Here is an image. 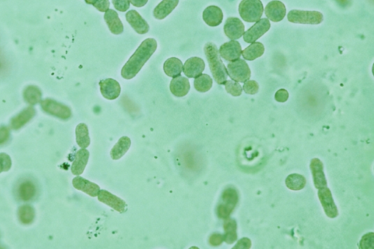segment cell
I'll list each match as a JSON object with an SVG mask.
<instances>
[{
	"label": "cell",
	"mask_w": 374,
	"mask_h": 249,
	"mask_svg": "<svg viewBox=\"0 0 374 249\" xmlns=\"http://www.w3.org/2000/svg\"><path fill=\"white\" fill-rule=\"evenodd\" d=\"M36 114L35 109L33 107H28L12 119L10 126L12 129H19L30 122Z\"/></svg>",
	"instance_id": "7402d4cb"
},
{
	"label": "cell",
	"mask_w": 374,
	"mask_h": 249,
	"mask_svg": "<svg viewBox=\"0 0 374 249\" xmlns=\"http://www.w3.org/2000/svg\"><path fill=\"white\" fill-rule=\"evenodd\" d=\"M205 62L201 58L191 57L183 65V72L188 78H195L205 70Z\"/></svg>",
	"instance_id": "2e32d148"
},
{
	"label": "cell",
	"mask_w": 374,
	"mask_h": 249,
	"mask_svg": "<svg viewBox=\"0 0 374 249\" xmlns=\"http://www.w3.org/2000/svg\"><path fill=\"white\" fill-rule=\"evenodd\" d=\"M225 235L224 241L228 244H233L238 240L237 222L235 219L228 218L224 223Z\"/></svg>",
	"instance_id": "d4e9b609"
},
{
	"label": "cell",
	"mask_w": 374,
	"mask_h": 249,
	"mask_svg": "<svg viewBox=\"0 0 374 249\" xmlns=\"http://www.w3.org/2000/svg\"><path fill=\"white\" fill-rule=\"evenodd\" d=\"M36 194L35 185L30 181H24L18 188V196L22 201H29Z\"/></svg>",
	"instance_id": "f1b7e54d"
},
{
	"label": "cell",
	"mask_w": 374,
	"mask_h": 249,
	"mask_svg": "<svg viewBox=\"0 0 374 249\" xmlns=\"http://www.w3.org/2000/svg\"><path fill=\"white\" fill-rule=\"evenodd\" d=\"M270 28V23L267 18H262L256 22L249 30L244 34V40L246 43H255L258 39L264 35Z\"/></svg>",
	"instance_id": "ba28073f"
},
{
	"label": "cell",
	"mask_w": 374,
	"mask_h": 249,
	"mask_svg": "<svg viewBox=\"0 0 374 249\" xmlns=\"http://www.w3.org/2000/svg\"><path fill=\"white\" fill-rule=\"evenodd\" d=\"M224 238L223 236L218 233H214L212 236L210 237L209 243L213 247H218L223 243Z\"/></svg>",
	"instance_id": "7bdbcfd3"
},
{
	"label": "cell",
	"mask_w": 374,
	"mask_h": 249,
	"mask_svg": "<svg viewBox=\"0 0 374 249\" xmlns=\"http://www.w3.org/2000/svg\"><path fill=\"white\" fill-rule=\"evenodd\" d=\"M40 106L44 112L62 120L71 118L72 111L70 108L52 99H45L40 101Z\"/></svg>",
	"instance_id": "8992f818"
},
{
	"label": "cell",
	"mask_w": 374,
	"mask_h": 249,
	"mask_svg": "<svg viewBox=\"0 0 374 249\" xmlns=\"http://www.w3.org/2000/svg\"><path fill=\"white\" fill-rule=\"evenodd\" d=\"M18 217L20 222L23 225H30L35 218V212L33 207L29 205H24L20 207L18 211Z\"/></svg>",
	"instance_id": "d6a6232c"
},
{
	"label": "cell",
	"mask_w": 374,
	"mask_h": 249,
	"mask_svg": "<svg viewBox=\"0 0 374 249\" xmlns=\"http://www.w3.org/2000/svg\"><path fill=\"white\" fill-rule=\"evenodd\" d=\"M112 1L116 10L121 12H126L130 7L129 0H112Z\"/></svg>",
	"instance_id": "f35d334b"
},
{
	"label": "cell",
	"mask_w": 374,
	"mask_h": 249,
	"mask_svg": "<svg viewBox=\"0 0 374 249\" xmlns=\"http://www.w3.org/2000/svg\"><path fill=\"white\" fill-rule=\"evenodd\" d=\"M12 167V161L7 153H0V173L7 172Z\"/></svg>",
	"instance_id": "d590c367"
},
{
	"label": "cell",
	"mask_w": 374,
	"mask_h": 249,
	"mask_svg": "<svg viewBox=\"0 0 374 249\" xmlns=\"http://www.w3.org/2000/svg\"><path fill=\"white\" fill-rule=\"evenodd\" d=\"M225 89L232 96L239 97L242 95L243 88L240 84L234 81H227L225 84Z\"/></svg>",
	"instance_id": "e575fe53"
},
{
	"label": "cell",
	"mask_w": 374,
	"mask_h": 249,
	"mask_svg": "<svg viewBox=\"0 0 374 249\" xmlns=\"http://www.w3.org/2000/svg\"><path fill=\"white\" fill-rule=\"evenodd\" d=\"M374 235L373 233H367L361 239L360 242V249H374Z\"/></svg>",
	"instance_id": "8d00e7d4"
},
{
	"label": "cell",
	"mask_w": 374,
	"mask_h": 249,
	"mask_svg": "<svg viewBox=\"0 0 374 249\" xmlns=\"http://www.w3.org/2000/svg\"><path fill=\"white\" fill-rule=\"evenodd\" d=\"M23 99L28 104L34 106L41 101L42 92L38 87L35 86H29L25 89L23 92Z\"/></svg>",
	"instance_id": "1f68e13d"
},
{
	"label": "cell",
	"mask_w": 374,
	"mask_h": 249,
	"mask_svg": "<svg viewBox=\"0 0 374 249\" xmlns=\"http://www.w3.org/2000/svg\"><path fill=\"white\" fill-rule=\"evenodd\" d=\"M288 21L294 23L317 25L324 20L322 12L318 11L292 10L287 15Z\"/></svg>",
	"instance_id": "5b68a950"
},
{
	"label": "cell",
	"mask_w": 374,
	"mask_h": 249,
	"mask_svg": "<svg viewBox=\"0 0 374 249\" xmlns=\"http://www.w3.org/2000/svg\"><path fill=\"white\" fill-rule=\"evenodd\" d=\"M251 247V242L248 238H244L241 239L236 245L233 247V249H249Z\"/></svg>",
	"instance_id": "60d3db41"
},
{
	"label": "cell",
	"mask_w": 374,
	"mask_h": 249,
	"mask_svg": "<svg viewBox=\"0 0 374 249\" xmlns=\"http://www.w3.org/2000/svg\"><path fill=\"white\" fill-rule=\"evenodd\" d=\"M84 1H85L87 3V4H92V5H94V4H96V3L98 2L99 0H84Z\"/></svg>",
	"instance_id": "bcb514c9"
},
{
	"label": "cell",
	"mask_w": 374,
	"mask_h": 249,
	"mask_svg": "<svg viewBox=\"0 0 374 249\" xmlns=\"http://www.w3.org/2000/svg\"><path fill=\"white\" fill-rule=\"evenodd\" d=\"M93 6L100 12H106L110 7V1L109 0H99Z\"/></svg>",
	"instance_id": "b9f144b4"
},
{
	"label": "cell",
	"mask_w": 374,
	"mask_h": 249,
	"mask_svg": "<svg viewBox=\"0 0 374 249\" xmlns=\"http://www.w3.org/2000/svg\"><path fill=\"white\" fill-rule=\"evenodd\" d=\"M288 189L292 191H300L306 186V180L303 175L299 174H290L285 180Z\"/></svg>",
	"instance_id": "4dcf8cb0"
},
{
	"label": "cell",
	"mask_w": 374,
	"mask_h": 249,
	"mask_svg": "<svg viewBox=\"0 0 374 249\" xmlns=\"http://www.w3.org/2000/svg\"><path fill=\"white\" fill-rule=\"evenodd\" d=\"M212 86V78L207 74L200 75V76L195 78V81H194V87H195V89L199 92H202V93L209 92Z\"/></svg>",
	"instance_id": "836d02e7"
},
{
	"label": "cell",
	"mask_w": 374,
	"mask_h": 249,
	"mask_svg": "<svg viewBox=\"0 0 374 249\" xmlns=\"http://www.w3.org/2000/svg\"><path fill=\"white\" fill-rule=\"evenodd\" d=\"M89 158V152L86 148L79 150L76 153L75 159L71 166V172L73 175H80L84 173Z\"/></svg>",
	"instance_id": "44dd1931"
},
{
	"label": "cell",
	"mask_w": 374,
	"mask_h": 249,
	"mask_svg": "<svg viewBox=\"0 0 374 249\" xmlns=\"http://www.w3.org/2000/svg\"><path fill=\"white\" fill-rule=\"evenodd\" d=\"M10 137V130L5 126L0 127V145L5 143Z\"/></svg>",
	"instance_id": "ee69618b"
},
{
	"label": "cell",
	"mask_w": 374,
	"mask_h": 249,
	"mask_svg": "<svg viewBox=\"0 0 374 249\" xmlns=\"http://www.w3.org/2000/svg\"><path fill=\"white\" fill-rule=\"evenodd\" d=\"M227 70L230 78L236 82H246L251 77L249 67L243 59H239L228 64Z\"/></svg>",
	"instance_id": "52a82bcc"
},
{
	"label": "cell",
	"mask_w": 374,
	"mask_h": 249,
	"mask_svg": "<svg viewBox=\"0 0 374 249\" xmlns=\"http://www.w3.org/2000/svg\"><path fill=\"white\" fill-rule=\"evenodd\" d=\"M239 201L238 191L234 187L227 188L222 193L220 203L217 206V216L222 219H226L231 217Z\"/></svg>",
	"instance_id": "3957f363"
},
{
	"label": "cell",
	"mask_w": 374,
	"mask_h": 249,
	"mask_svg": "<svg viewBox=\"0 0 374 249\" xmlns=\"http://www.w3.org/2000/svg\"><path fill=\"white\" fill-rule=\"evenodd\" d=\"M264 52L263 44L257 42V43H251L249 46L246 48L242 51V55L246 60L253 61L262 56L264 54Z\"/></svg>",
	"instance_id": "83f0119b"
},
{
	"label": "cell",
	"mask_w": 374,
	"mask_h": 249,
	"mask_svg": "<svg viewBox=\"0 0 374 249\" xmlns=\"http://www.w3.org/2000/svg\"><path fill=\"white\" fill-rule=\"evenodd\" d=\"M104 19L109 26V29L114 34H121L124 32L123 23L117 11L109 9L106 11Z\"/></svg>",
	"instance_id": "603a6c76"
},
{
	"label": "cell",
	"mask_w": 374,
	"mask_h": 249,
	"mask_svg": "<svg viewBox=\"0 0 374 249\" xmlns=\"http://www.w3.org/2000/svg\"><path fill=\"white\" fill-rule=\"evenodd\" d=\"M99 85L102 95L107 100H116L121 94V86L118 81L112 78L103 80L100 81Z\"/></svg>",
	"instance_id": "5bb4252c"
},
{
	"label": "cell",
	"mask_w": 374,
	"mask_h": 249,
	"mask_svg": "<svg viewBox=\"0 0 374 249\" xmlns=\"http://www.w3.org/2000/svg\"><path fill=\"white\" fill-rule=\"evenodd\" d=\"M204 52L216 82L220 85H225L228 79V70L221 59L217 45L212 43H206L204 47Z\"/></svg>",
	"instance_id": "7a4b0ae2"
},
{
	"label": "cell",
	"mask_w": 374,
	"mask_h": 249,
	"mask_svg": "<svg viewBox=\"0 0 374 249\" xmlns=\"http://www.w3.org/2000/svg\"><path fill=\"white\" fill-rule=\"evenodd\" d=\"M163 69L167 76L175 78L181 76L183 71V63L178 58H170L165 61Z\"/></svg>",
	"instance_id": "484cf974"
},
{
	"label": "cell",
	"mask_w": 374,
	"mask_h": 249,
	"mask_svg": "<svg viewBox=\"0 0 374 249\" xmlns=\"http://www.w3.org/2000/svg\"><path fill=\"white\" fill-rule=\"evenodd\" d=\"M318 197L327 217L331 219L337 217L339 216V211L335 204L331 191L328 187L319 189Z\"/></svg>",
	"instance_id": "9c48e42d"
},
{
	"label": "cell",
	"mask_w": 374,
	"mask_h": 249,
	"mask_svg": "<svg viewBox=\"0 0 374 249\" xmlns=\"http://www.w3.org/2000/svg\"><path fill=\"white\" fill-rule=\"evenodd\" d=\"M126 19L139 34H145L149 31V25L136 10L128 11L126 13Z\"/></svg>",
	"instance_id": "e0dca14e"
},
{
	"label": "cell",
	"mask_w": 374,
	"mask_h": 249,
	"mask_svg": "<svg viewBox=\"0 0 374 249\" xmlns=\"http://www.w3.org/2000/svg\"><path fill=\"white\" fill-rule=\"evenodd\" d=\"M76 142L81 148H87L90 145L88 126L85 124H79L76 129Z\"/></svg>",
	"instance_id": "f546056e"
},
{
	"label": "cell",
	"mask_w": 374,
	"mask_h": 249,
	"mask_svg": "<svg viewBox=\"0 0 374 249\" xmlns=\"http://www.w3.org/2000/svg\"><path fill=\"white\" fill-rule=\"evenodd\" d=\"M178 2H179V0H162L155 7L154 16L156 19H164L176 8Z\"/></svg>",
	"instance_id": "cb8c5ba5"
},
{
	"label": "cell",
	"mask_w": 374,
	"mask_h": 249,
	"mask_svg": "<svg viewBox=\"0 0 374 249\" xmlns=\"http://www.w3.org/2000/svg\"><path fill=\"white\" fill-rule=\"evenodd\" d=\"M131 146V140L128 137H122L114 145L111 151V156L114 160H118L127 152Z\"/></svg>",
	"instance_id": "4316f807"
},
{
	"label": "cell",
	"mask_w": 374,
	"mask_h": 249,
	"mask_svg": "<svg viewBox=\"0 0 374 249\" xmlns=\"http://www.w3.org/2000/svg\"><path fill=\"white\" fill-rule=\"evenodd\" d=\"M244 83H245V84H244L243 89H244L246 94L253 95H256V94L259 92V84H258V83L256 82V81H249L248 80V81H247Z\"/></svg>",
	"instance_id": "74e56055"
},
{
	"label": "cell",
	"mask_w": 374,
	"mask_h": 249,
	"mask_svg": "<svg viewBox=\"0 0 374 249\" xmlns=\"http://www.w3.org/2000/svg\"><path fill=\"white\" fill-rule=\"evenodd\" d=\"M221 57L228 62H233L240 59L242 54V48L239 42L236 40L225 43L221 45L219 51Z\"/></svg>",
	"instance_id": "7c38bea8"
},
{
	"label": "cell",
	"mask_w": 374,
	"mask_h": 249,
	"mask_svg": "<svg viewBox=\"0 0 374 249\" xmlns=\"http://www.w3.org/2000/svg\"><path fill=\"white\" fill-rule=\"evenodd\" d=\"M170 89L174 96L178 98L186 96L190 90L189 79L181 76L175 77L170 81Z\"/></svg>",
	"instance_id": "ac0fdd59"
},
{
	"label": "cell",
	"mask_w": 374,
	"mask_h": 249,
	"mask_svg": "<svg viewBox=\"0 0 374 249\" xmlns=\"http://www.w3.org/2000/svg\"><path fill=\"white\" fill-rule=\"evenodd\" d=\"M157 48L155 39L148 38L140 44L122 70V76L129 80L137 76L145 62L154 54Z\"/></svg>",
	"instance_id": "6da1fadb"
},
{
	"label": "cell",
	"mask_w": 374,
	"mask_h": 249,
	"mask_svg": "<svg viewBox=\"0 0 374 249\" xmlns=\"http://www.w3.org/2000/svg\"><path fill=\"white\" fill-rule=\"evenodd\" d=\"M264 12L267 18L270 21L279 22L282 21L285 17L286 7L282 1L273 0L266 5Z\"/></svg>",
	"instance_id": "4fadbf2b"
},
{
	"label": "cell",
	"mask_w": 374,
	"mask_h": 249,
	"mask_svg": "<svg viewBox=\"0 0 374 249\" xmlns=\"http://www.w3.org/2000/svg\"><path fill=\"white\" fill-rule=\"evenodd\" d=\"M98 196L99 201L110 206L119 213L122 214V213L126 212L127 210V205L126 202L124 201L120 197L113 195L109 191L100 190Z\"/></svg>",
	"instance_id": "30bf717a"
},
{
	"label": "cell",
	"mask_w": 374,
	"mask_h": 249,
	"mask_svg": "<svg viewBox=\"0 0 374 249\" xmlns=\"http://www.w3.org/2000/svg\"><path fill=\"white\" fill-rule=\"evenodd\" d=\"M311 173L313 175L314 186L316 189H319L322 188L328 187L326 177L324 173L323 163L317 158H314L311 161L310 164Z\"/></svg>",
	"instance_id": "9a60e30c"
},
{
	"label": "cell",
	"mask_w": 374,
	"mask_h": 249,
	"mask_svg": "<svg viewBox=\"0 0 374 249\" xmlns=\"http://www.w3.org/2000/svg\"><path fill=\"white\" fill-rule=\"evenodd\" d=\"M224 31L228 38L231 40H236L244 35L245 26L239 18L231 17L225 22Z\"/></svg>",
	"instance_id": "8fae6325"
},
{
	"label": "cell",
	"mask_w": 374,
	"mask_h": 249,
	"mask_svg": "<svg viewBox=\"0 0 374 249\" xmlns=\"http://www.w3.org/2000/svg\"><path fill=\"white\" fill-rule=\"evenodd\" d=\"M239 13L244 21L253 23L260 19L263 14V4L261 0H242L239 4Z\"/></svg>",
	"instance_id": "277c9868"
},
{
	"label": "cell",
	"mask_w": 374,
	"mask_h": 249,
	"mask_svg": "<svg viewBox=\"0 0 374 249\" xmlns=\"http://www.w3.org/2000/svg\"><path fill=\"white\" fill-rule=\"evenodd\" d=\"M203 18L209 26H217L222 23L223 12L217 6H209L203 11Z\"/></svg>",
	"instance_id": "ffe728a7"
},
{
	"label": "cell",
	"mask_w": 374,
	"mask_h": 249,
	"mask_svg": "<svg viewBox=\"0 0 374 249\" xmlns=\"http://www.w3.org/2000/svg\"><path fill=\"white\" fill-rule=\"evenodd\" d=\"M288 99H289V93L286 89H279L275 93V100L278 103H285Z\"/></svg>",
	"instance_id": "ab89813d"
},
{
	"label": "cell",
	"mask_w": 374,
	"mask_h": 249,
	"mask_svg": "<svg viewBox=\"0 0 374 249\" xmlns=\"http://www.w3.org/2000/svg\"><path fill=\"white\" fill-rule=\"evenodd\" d=\"M73 185L76 189L82 191L83 192L91 197H97L100 191V186L98 184L91 182L81 176L73 178Z\"/></svg>",
	"instance_id": "d6986e66"
},
{
	"label": "cell",
	"mask_w": 374,
	"mask_h": 249,
	"mask_svg": "<svg viewBox=\"0 0 374 249\" xmlns=\"http://www.w3.org/2000/svg\"><path fill=\"white\" fill-rule=\"evenodd\" d=\"M148 0H129L131 4L134 7H141L147 4Z\"/></svg>",
	"instance_id": "f6af8a7d"
}]
</instances>
